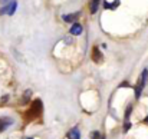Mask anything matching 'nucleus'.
<instances>
[{
  "instance_id": "obj_16",
  "label": "nucleus",
  "mask_w": 148,
  "mask_h": 139,
  "mask_svg": "<svg viewBox=\"0 0 148 139\" xmlns=\"http://www.w3.org/2000/svg\"><path fill=\"white\" fill-rule=\"evenodd\" d=\"M0 1H1V3H4V1H7V0H0Z\"/></svg>"
},
{
  "instance_id": "obj_1",
  "label": "nucleus",
  "mask_w": 148,
  "mask_h": 139,
  "mask_svg": "<svg viewBox=\"0 0 148 139\" xmlns=\"http://www.w3.org/2000/svg\"><path fill=\"white\" fill-rule=\"evenodd\" d=\"M147 76H148V70L145 69V70L143 72V76L140 78V80H138V83H137V88H135V97H137V99L141 96V92H143L144 85H145V80H147Z\"/></svg>"
},
{
  "instance_id": "obj_10",
  "label": "nucleus",
  "mask_w": 148,
  "mask_h": 139,
  "mask_svg": "<svg viewBox=\"0 0 148 139\" xmlns=\"http://www.w3.org/2000/svg\"><path fill=\"white\" fill-rule=\"evenodd\" d=\"M130 128H131V122L130 121H125V123H124V132H128Z\"/></svg>"
},
{
  "instance_id": "obj_12",
  "label": "nucleus",
  "mask_w": 148,
  "mask_h": 139,
  "mask_svg": "<svg viewBox=\"0 0 148 139\" xmlns=\"http://www.w3.org/2000/svg\"><path fill=\"white\" fill-rule=\"evenodd\" d=\"M91 136H92V139H101V135H99V132H94V134H92Z\"/></svg>"
},
{
  "instance_id": "obj_7",
  "label": "nucleus",
  "mask_w": 148,
  "mask_h": 139,
  "mask_svg": "<svg viewBox=\"0 0 148 139\" xmlns=\"http://www.w3.org/2000/svg\"><path fill=\"white\" fill-rule=\"evenodd\" d=\"M99 3H101V0H91V4H89L91 13H97V10H98V7H99Z\"/></svg>"
},
{
  "instance_id": "obj_13",
  "label": "nucleus",
  "mask_w": 148,
  "mask_h": 139,
  "mask_svg": "<svg viewBox=\"0 0 148 139\" xmlns=\"http://www.w3.org/2000/svg\"><path fill=\"white\" fill-rule=\"evenodd\" d=\"M118 6H119V0H115V1L112 3V9H116Z\"/></svg>"
},
{
  "instance_id": "obj_3",
  "label": "nucleus",
  "mask_w": 148,
  "mask_h": 139,
  "mask_svg": "<svg viewBox=\"0 0 148 139\" xmlns=\"http://www.w3.org/2000/svg\"><path fill=\"white\" fill-rule=\"evenodd\" d=\"M16 7H17V3H16V1H12V3H9V4H7V7H4V9L1 10V13L13 14V13H14V10H16Z\"/></svg>"
},
{
  "instance_id": "obj_4",
  "label": "nucleus",
  "mask_w": 148,
  "mask_h": 139,
  "mask_svg": "<svg viewBox=\"0 0 148 139\" xmlns=\"http://www.w3.org/2000/svg\"><path fill=\"white\" fill-rule=\"evenodd\" d=\"M68 139H81V134L78 128H73L69 134H68Z\"/></svg>"
},
{
  "instance_id": "obj_15",
  "label": "nucleus",
  "mask_w": 148,
  "mask_h": 139,
  "mask_svg": "<svg viewBox=\"0 0 148 139\" xmlns=\"http://www.w3.org/2000/svg\"><path fill=\"white\" fill-rule=\"evenodd\" d=\"M144 122H145V123H148V116L145 118V121H144Z\"/></svg>"
},
{
  "instance_id": "obj_9",
  "label": "nucleus",
  "mask_w": 148,
  "mask_h": 139,
  "mask_svg": "<svg viewBox=\"0 0 148 139\" xmlns=\"http://www.w3.org/2000/svg\"><path fill=\"white\" fill-rule=\"evenodd\" d=\"M131 112H132V106L130 105V106L127 108V112H125V121H128V118H130V115H131Z\"/></svg>"
},
{
  "instance_id": "obj_2",
  "label": "nucleus",
  "mask_w": 148,
  "mask_h": 139,
  "mask_svg": "<svg viewBox=\"0 0 148 139\" xmlns=\"http://www.w3.org/2000/svg\"><path fill=\"white\" fill-rule=\"evenodd\" d=\"M12 123H13V121L10 118H0V132L6 131L7 126H10Z\"/></svg>"
},
{
  "instance_id": "obj_11",
  "label": "nucleus",
  "mask_w": 148,
  "mask_h": 139,
  "mask_svg": "<svg viewBox=\"0 0 148 139\" xmlns=\"http://www.w3.org/2000/svg\"><path fill=\"white\" fill-rule=\"evenodd\" d=\"M30 91H26V92H25V95H23V100H27V99H29V96H30Z\"/></svg>"
},
{
  "instance_id": "obj_6",
  "label": "nucleus",
  "mask_w": 148,
  "mask_h": 139,
  "mask_svg": "<svg viewBox=\"0 0 148 139\" xmlns=\"http://www.w3.org/2000/svg\"><path fill=\"white\" fill-rule=\"evenodd\" d=\"M92 59L97 62V63H101L102 62V55H101V52H99V49H94V52H92Z\"/></svg>"
},
{
  "instance_id": "obj_5",
  "label": "nucleus",
  "mask_w": 148,
  "mask_h": 139,
  "mask_svg": "<svg viewBox=\"0 0 148 139\" xmlns=\"http://www.w3.org/2000/svg\"><path fill=\"white\" fill-rule=\"evenodd\" d=\"M81 33H82V26L78 25V23L72 25V27H71V35H81Z\"/></svg>"
},
{
  "instance_id": "obj_14",
  "label": "nucleus",
  "mask_w": 148,
  "mask_h": 139,
  "mask_svg": "<svg viewBox=\"0 0 148 139\" xmlns=\"http://www.w3.org/2000/svg\"><path fill=\"white\" fill-rule=\"evenodd\" d=\"M103 7H105V9H112V4H109L108 1H105V3H103Z\"/></svg>"
},
{
  "instance_id": "obj_8",
  "label": "nucleus",
  "mask_w": 148,
  "mask_h": 139,
  "mask_svg": "<svg viewBox=\"0 0 148 139\" xmlns=\"http://www.w3.org/2000/svg\"><path fill=\"white\" fill-rule=\"evenodd\" d=\"M76 19H78V13H73V14H65V16H63V20L68 22V23H71V22H73V20H76Z\"/></svg>"
},
{
  "instance_id": "obj_17",
  "label": "nucleus",
  "mask_w": 148,
  "mask_h": 139,
  "mask_svg": "<svg viewBox=\"0 0 148 139\" xmlns=\"http://www.w3.org/2000/svg\"><path fill=\"white\" fill-rule=\"evenodd\" d=\"M23 139H33V138H23Z\"/></svg>"
}]
</instances>
